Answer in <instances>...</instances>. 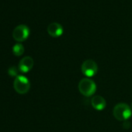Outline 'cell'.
Wrapping results in <instances>:
<instances>
[{
  "mask_svg": "<svg viewBox=\"0 0 132 132\" xmlns=\"http://www.w3.org/2000/svg\"><path fill=\"white\" fill-rule=\"evenodd\" d=\"M113 114L118 120H127L131 117L132 113L130 107L127 103H120L113 107Z\"/></svg>",
  "mask_w": 132,
  "mask_h": 132,
  "instance_id": "cell-1",
  "label": "cell"
},
{
  "mask_svg": "<svg viewBox=\"0 0 132 132\" xmlns=\"http://www.w3.org/2000/svg\"><path fill=\"white\" fill-rule=\"evenodd\" d=\"M79 90L81 94L86 97L93 96L96 91V83L89 78L82 79L79 83Z\"/></svg>",
  "mask_w": 132,
  "mask_h": 132,
  "instance_id": "cell-2",
  "label": "cell"
},
{
  "mask_svg": "<svg viewBox=\"0 0 132 132\" xmlns=\"http://www.w3.org/2000/svg\"><path fill=\"white\" fill-rule=\"evenodd\" d=\"M13 87L15 91L19 94H26L29 92L30 88V80L24 76L19 75L15 78L13 82Z\"/></svg>",
  "mask_w": 132,
  "mask_h": 132,
  "instance_id": "cell-3",
  "label": "cell"
},
{
  "mask_svg": "<svg viewBox=\"0 0 132 132\" xmlns=\"http://www.w3.org/2000/svg\"><path fill=\"white\" fill-rule=\"evenodd\" d=\"M81 71H82V74L84 76H87L88 78L93 77L98 72L97 64L96 63L95 61H93L92 59L86 60L81 66Z\"/></svg>",
  "mask_w": 132,
  "mask_h": 132,
  "instance_id": "cell-4",
  "label": "cell"
},
{
  "mask_svg": "<svg viewBox=\"0 0 132 132\" xmlns=\"http://www.w3.org/2000/svg\"><path fill=\"white\" fill-rule=\"evenodd\" d=\"M30 35V29L24 24L17 26L13 32V37L15 40L18 42H23L26 40Z\"/></svg>",
  "mask_w": 132,
  "mask_h": 132,
  "instance_id": "cell-5",
  "label": "cell"
},
{
  "mask_svg": "<svg viewBox=\"0 0 132 132\" xmlns=\"http://www.w3.org/2000/svg\"><path fill=\"white\" fill-rule=\"evenodd\" d=\"M34 63V59L31 57H30V56L24 57L20 60V61L18 64V69L20 72L27 73L33 69Z\"/></svg>",
  "mask_w": 132,
  "mask_h": 132,
  "instance_id": "cell-6",
  "label": "cell"
},
{
  "mask_svg": "<svg viewBox=\"0 0 132 132\" xmlns=\"http://www.w3.org/2000/svg\"><path fill=\"white\" fill-rule=\"evenodd\" d=\"M63 27L62 26L56 22L51 23L47 27V33L50 36L53 37H58L63 34Z\"/></svg>",
  "mask_w": 132,
  "mask_h": 132,
  "instance_id": "cell-7",
  "label": "cell"
},
{
  "mask_svg": "<svg viewBox=\"0 0 132 132\" xmlns=\"http://www.w3.org/2000/svg\"><path fill=\"white\" fill-rule=\"evenodd\" d=\"M91 104H92V106L94 109H96L97 110H102L106 107V103L105 99L103 96L96 95V96H94L92 98Z\"/></svg>",
  "mask_w": 132,
  "mask_h": 132,
  "instance_id": "cell-8",
  "label": "cell"
},
{
  "mask_svg": "<svg viewBox=\"0 0 132 132\" xmlns=\"http://www.w3.org/2000/svg\"><path fill=\"white\" fill-rule=\"evenodd\" d=\"M13 53L16 56H21L24 53V47L22 44H16L13 47Z\"/></svg>",
  "mask_w": 132,
  "mask_h": 132,
  "instance_id": "cell-9",
  "label": "cell"
},
{
  "mask_svg": "<svg viewBox=\"0 0 132 132\" xmlns=\"http://www.w3.org/2000/svg\"><path fill=\"white\" fill-rule=\"evenodd\" d=\"M19 69L16 68V66H12V67H10L9 69H8V74L11 77H17L19 76Z\"/></svg>",
  "mask_w": 132,
  "mask_h": 132,
  "instance_id": "cell-10",
  "label": "cell"
},
{
  "mask_svg": "<svg viewBox=\"0 0 132 132\" xmlns=\"http://www.w3.org/2000/svg\"><path fill=\"white\" fill-rule=\"evenodd\" d=\"M131 108H132V104H131Z\"/></svg>",
  "mask_w": 132,
  "mask_h": 132,
  "instance_id": "cell-11",
  "label": "cell"
}]
</instances>
